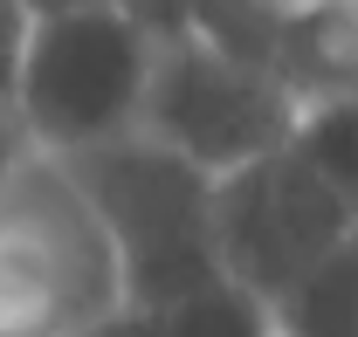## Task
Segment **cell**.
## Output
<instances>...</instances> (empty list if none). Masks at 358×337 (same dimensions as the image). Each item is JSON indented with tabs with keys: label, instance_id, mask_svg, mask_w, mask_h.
<instances>
[{
	"label": "cell",
	"instance_id": "12",
	"mask_svg": "<svg viewBox=\"0 0 358 337\" xmlns=\"http://www.w3.org/2000/svg\"><path fill=\"white\" fill-rule=\"evenodd\" d=\"M35 21H48V14H76V7H103V0H21Z\"/></svg>",
	"mask_w": 358,
	"mask_h": 337
},
{
	"label": "cell",
	"instance_id": "10",
	"mask_svg": "<svg viewBox=\"0 0 358 337\" xmlns=\"http://www.w3.org/2000/svg\"><path fill=\"white\" fill-rule=\"evenodd\" d=\"M117 7L131 14L152 42H179V35H193V14H200V0H117Z\"/></svg>",
	"mask_w": 358,
	"mask_h": 337
},
{
	"label": "cell",
	"instance_id": "9",
	"mask_svg": "<svg viewBox=\"0 0 358 337\" xmlns=\"http://www.w3.org/2000/svg\"><path fill=\"white\" fill-rule=\"evenodd\" d=\"M296 152L310 159L358 213V89L352 96H331V103H310L303 110V131H296Z\"/></svg>",
	"mask_w": 358,
	"mask_h": 337
},
{
	"label": "cell",
	"instance_id": "5",
	"mask_svg": "<svg viewBox=\"0 0 358 337\" xmlns=\"http://www.w3.org/2000/svg\"><path fill=\"white\" fill-rule=\"evenodd\" d=\"M358 234L352 200L289 145L221 179V261L234 282L262 289L268 303L289 296L324 254Z\"/></svg>",
	"mask_w": 358,
	"mask_h": 337
},
{
	"label": "cell",
	"instance_id": "6",
	"mask_svg": "<svg viewBox=\"0 0 358 337\" xmlns=\"http://www.w3.org/2000/svg\"><path fill=\"white\" fill-rule=\"evenodd\" d=\"M282 337H358V234L338 254H324L289 296H275Z\"/></svg>",
	"mask_w": 358,
	"mask_h": 337
},
{
	"label": "cell",
	"instance_id": "11",
	"mask_svg": "<svg viewBox=\"0 0 358 337\" xmlns=\"http://www.w3.org/2000/svg\"><path fill=\"white\" fill-rule=\"evenodd\" d=\"M69 337H166V310H145V303H124V310H110V317H96L83 331Z\"/></svg>",
	"mask_w": 358,
	"mask_h": 337
},
{
	"label": "cell",
	"instance_id": "1",
	"mask_svg": "<svg viewBox=\"0 0 358 337\" xmlns=\"http://www.w3.org/2000/svg\"><path fill=\"white\" fill-rule=\"evenodd\" d=\"M159 42L117 0L7 21V152L76 159L145 124Z\"/></svg>",
	"mask_w": 358,
	"mask_h": 337
},
{
	"label": "cell",
	"instance_id": "3",
	"mask_svg": "<svg viewBox=\"0 0 358 337\" xmlns=\"http://www.w3.org/2000/svg\"><path fill=\"white\" fill-rule=\"evenodd\" d=\"M83 193L96 200L117 261H124V296L145 310H173L207 282H221V179L193 166L186 152L159 145L152 131L110 138L96 152L69 159Z\"/></svg>",
	"mask_w": 358,
	"mask_h": 337
},
{
	"label": "cell",
	"instance_id": "2",
	"mask_svg": "<svg viewBox=\"0 0 358 337\" xmlns=\"http://www.w3.org/2000/svg\"><path fill=\"white\" fill-rule=\"evenodd\" d=\"M0 317L7 337H69L124 310V261L69 159L7 152L0 193Z\"/></svg>",
	"mask_w": 358,
	"mask_h": 337
},
{
	"label": "cell",
	"instance_id": "7",
	"mask_svg": "<svg viewBox=\"0 0 358 337\" xmlns=\"http://www.w3.org/2000/svg\"><path fill=\"white\" fill-rule=\"evenodd\" d=\"M303 7L310 0H200L193 35H207L214 48H227V55H241V62H255V69L275 76V55H282V42H289Z\"/></svg>",
	"mask_w": 358,
	"mask_h": 337
},
{
	"label": "cell",
	"instance_id": "4",
	"mask_svg": "<svg viewBox=\"0 0 358 337\" xmlns=\"http://www.w3.org/2000/svg\"><path fill=\"white\" fill-rule=\"evenodd\" d=\"M138 131H152L159 145H173L214 179H227V172L296 145L303 96L282 76L214 48L207 35H179V42H159V76H152Z\"/></svg>",
	"mask_w": 358,
	"mask_h": 337
},
{
	"label": "cell",
	"instance_id": "8",
	"mask_svg": "<svg viewBox=\"0 0 358 337\" xmlns=\"http://www.w3.org/2000/svg\"><path fill=\"white\" fill-rule=\"evenodd\" d=\"M166 337H282L275 331V303L248 282H207L200 296H186L166 310Z\"/></svg>",
	"mask_w": 358,
	"mask_h": 337
}]
</instances>
